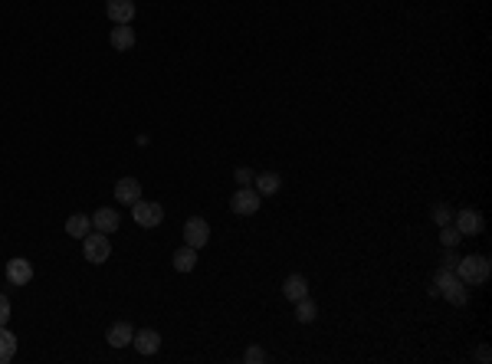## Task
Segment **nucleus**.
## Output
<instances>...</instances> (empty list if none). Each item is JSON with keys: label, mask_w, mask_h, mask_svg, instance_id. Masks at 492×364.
<instances>
[{"label": "nucleus", "mask_w": 492, "mask_h": 364, "mask_svg": "<svg viewBox=\"0 0 492 364\" xmlns=\"http://www.w3.org/2000/svg\"><path fill=\"white\" fill-rule=\"evenodd\" d=\"M131 217H135V224L138 226H158L161 220H164V210H161V204H151V201H135L131 204Z\"/></svg>", "instance_id": "nucleus-5"}, {"label": "nucleus", "mask_w": 492, "mask_h": 364, "mask_svg": "<svg viewBox=\"0 0 492 364\" xmlns=\"http://www.w3.org/2000/svg\"><path fill=\"white\" fill-rule=\"evenodd\" d=\"M456 263H460V256H456L453 249H447V253H443V269H453Z\"/></svg>", "instance_id": "nucleus-26"}, {"label": "nucleus", "mask_w": 492, "mask_h": 364, "mask_svg": "<svg viewBox=\"0 0 492 364\" xmlns=\"http://www.w3.org/2000/svg\"><path fill=\"white\" fill-rule=\"evenodd\" d=\"M108 43H112V50H118V53H129L131 46H135V30H131L129 23H115Z\"/></svg>", "instance_id": "nucleus-12"}, {"label": "nucleus", "mask_w": 492, "mask_h": 364, "mask_svg": "<svg viewBox=\"0 0 492 364\" xmlns=\"http://www.w3.org/2000/svg\"><path fill=\"white\" fill-rule=\"evenodd\" d=\"M456 230H460L463 236H479L482 230H486V220H482L479 210L466 207V210H460V214H456Z\"/></svg>", "instance_id": "nucleus-7"}, {"label": "nucleus", "mask_w": 492, "mask_h": 364, "mask_svg": "<svg viewBox=\"0 0 492 364\" xmlns=\"http://www.w3.org/2000/svg\"><path fill=\"white\" fill-rule=\"evenodd\" d=\"M7 279H10L13 286H27L33 279V266L23 256H13L10 263H7Z\"/></svg>", "instance_id": "nucleus-10"}, {"label": "nucleus", "mask_w": 492, "mask_h": 364, "mask_svg": "<svg viewBox=\"0 0 492 364\" xmlns=\"http://www.w3.org/2000/svg\"><path fill=\"white\" fill-rule=\"evenodd\" d=\"M184 243L194 249H201L210 243V224L203 220V217H191L187 224H184Z\"/></svg>", "instance_id": "nucleus-4"}, {"label": "nucleus", "mask_w": 492, "mask_h": 364, "mask_svg": "<svg viewBox=\"0 0 492 364\" xmlns=\"http://www.w3.org/2000/svg\"><path fill=\"white\" fill-rule=\"evenodd\" d=\"M115 201L118 204H135V201H141V184L135 181V177H122V181L115 184Z\"/></svg>", "instance_id": "nucleus-11"}, {"label": "nucleus", "mask_w": 492, "mask_h": 364, "mask_svg": "<svg viewBox=\"0 0 492 364\" xmlns=\"http://www.w3.org/2000/svg\"><path fill=\"white\" fill-rule=\"evenodd\" d=\"M282 187V177H279L276 171H266V174H259L256 181H253V191L259 194V197H273V194Z\"/></svg>", "instance_id": "nucleus-15"}, {"label": "nucleus", "mask_w": 492, "mask_h": 364, "mask_svg": "<svg viewBox=\"0 0 492 364\" xmlns=\"http://www.w3.org/2000/svg\"><path fill=\"white\" fill-rule=\"evenodd\" d=\"M131 344H135V351H138V354H158V348H161V335L154 332V328H141V332H135Z\"/></svg>", "instance_id": "nucleus-9"}, {"label": "nucleus", "mask_w": 492, "mask_h": 364, "mask_svg": "<svg viewBox=\"0 0 492 364\" xmlns=\"http://www.w3.org/2000/svg\"><path fill=\"white\" fill-rule=\"evenodd\" d=\"M315 315H319V309H315V302H312L309 296L296 302V319H299V321H305V325H309V321H315Z\"/></svg>", "instance_id": "nucleus-20"}, {"label": "nucleus", "mask_w": 492, "mask_h": 364, "mask_svg": "<svg viewBox=\"0 0 492 364\" xmlns=\"http://www.w3.org/2000/svg\"><path fill=\"white\" fill-rule=\"evenodd\" d=\"M230 210L240 217H249L259 210V194L253 187H236V194L230 197Z\"/></svg>", "instance_id": "nucleus-6"}, {"label": "nucleus", "mask_w": 492, "mask_h": 364, "mask_svg": "<svg viewBox=\"0 0 492 364\" xmlns=\"http://www.w3.org/2000/svg\"><path fill=\"white\" fill-rule=\"evenodd\" d=\"M118 224H122V217H118V210H112V207H102V210L92 214V226H96L99 233H115Z\"/></svg>", "instance_id": "nucleus-13"}, {"label": "nucleus", "mask_w": 492, "mask_h": 364, "mask_svg": "<svg viewBox=\"0 0 492 364\" xmlns=\"http://www.w3.org/2000/svg\"><path fill=\"white\" fill-rule=\"evenodd\" d=\"M243 361H249V364H259V361H269V354L263 351V348H249V351L243 354Z\"/></svg>", "instance_id": "nucleus-23"}, {"label": "nucleus", "mask_w": 492, "mask_h": 364, "mask_svg": "<svg viewBox=\"0 0 492 364\" xmlns=\"http://www.w3.org/2000/svg\"><path fill=\"white\" fill-rule=\"evenodd\" d=\"M82 253H86L89 263H106L112 256V243H108V233H86L82 236Z\"/></svg>", "instance_id": "nucleus-3"}, {"label": "nucleus", "mask_w": 492, "mask_h": 364, "mask_svg": "<svg viewBox=\"0 0 492 364\" xmlns=\"http://www.w3.org/2000/svg\"><path fill=\"white\" fill-rule=\"evenodd\" d=\"M463 240V233L456 230V226H440V243H443V249H456V243Z\"/></svg>", "instance_id": "nucleus-21"}, {"label": "nucleus", "mask_w": 492, "mask_h": 364, "mask_svg": "<svg viewBox=\"0 0 492 364\" xmlns=\"http://www.w3.org/2000/svg\"><path fill=\"white\" fill-rule=\"evenodd\" d=\"M282 296H286L289 302L305 299V296H309V279L299 276V272H292V276L282 282Z\"/></svg>", "instance_id": "nucleus-14"}, {"label": "nucleus", "mask_w": 492, "mask_h": 364, "mask_svg": "<svg viewBox=\"0 0 492 364\" xmlns=\"http://www.w3.org/2000/svg\"><path fill=\"white\" fill-rule=\"evenodd\" d=\"M453 272L466 282V286H482V282H489V272H492V263L489 256H482V253H472V256H463Z\"/></svg>", "instance_id": "nucleus-1"}, {"label": "nucleus", "mask_w": 492, "mask_h": 364, "mask_svg": "<svg viewBox=\"0 0 492 364\" xmlns=\"http://www.w3.org/2000/svg\"><path fill=\"white\" fill-rule=\"evenodd\" d=\"M7 321H10V299L0 296V325H7Z\"/></svg>", "instance_id": "nucleus-24"}, {"label": "nucleus", "mask_w": 492, "mask_h": 364, "mask_svg": "<svg viewBox=\"0 0 492 364\" xmlns=\"http://www.w3.org/2000/svg\"><path fill=\"white\" fill-rule=\"evenodd\" d=\"M17 354V335L7 332V325H0V364H10Z\"/></svg>", "instance_id": "nucleus-17"}, {"label": "nucleus", "mask_w": 492, "mask_h": 364, "mask_svg": "<svg viewBox=\"0 0 492 364\" xmlns=\"http://www.w3.org/2000/svg\"><path fill=\"white\" fill-rule=\"evenodd\" d=\"M433 220H437L440 226H447L449 220H453V210H449L447 204H437V207H433Z\"/></svg>", "instance_id": "nucleus-22"}, {"label": "nucleus", "mask_w": 492, "mask_h": 364, "mask_svg": "<svg viewBox=\"0 0 492 364\" xmlns=\"http://www.w3.org/2000/svg\"><path fill=\"white\" fill-rule=\"evenodd\" d=\"M489 358H492V354H489V348H486V344H482L479 351H476V361H482V364H489Z\"/></svg>", "instance_id": "nucleus-27"}, {"label": "nucleus", "mask_w": 492, "mask_h": 364, "mask_svg": "<svg viewBox=\"0 0 492 364\" xmlns=\"http://www.w3.org/2000/svg\"><path fill=\"white\" fill-rule=\"evenodd\" d=\"M233 177H236V184H243V187H246V184L253 181V171H249V168H236Z\"/></svg>", "instance_id": "nucleus-25"}, {"label": "nucleus", "mask_w": 492, "mask_h": 364, "mask_svg": "<svg viewBox=\"0 0 492 364\" xmlns=\"http://www.w3.org/2000/svg\"><path fill=\"white\" fill-rule=\"evenodd\" d=\"M171 263H174V269H178V272H191V269L197 266V249L184 243V247L178 249V253H174Z\"/></svg>", "instance_id": "nucleus-18"}, {"label": "nucleus", "mask_w": 492, "mask_h": 364, "mask_svg": "<svg viewBox=\"0 0 492 364\" xmlns=\"http://www.w3.org/2000/svg\"><path fill=\"white\" fill-rule=\"evenodd\" d=\"M437 292L449 305H466L470 302V289H466V282H463L453 269H440L437 272Z\"/></svg>", "instance_id": "nucleus-2"}, {"label": "nucleus", "mask_w": 492, "mask_h": 364, "mask_svg": "<svg viewBox=\"0 0 492 364\" xmlns=\"http://www.w3.org/2000/svg\"><path fill=\"white\" fill-rule=\"evenodd\" d=\"M106 13L112 23H131L135 20V0H106Z\"/></svg>", "instance_id": "nucleus-8"}, {"label": "nucleus", "mask_w": 492, "mask_h": 364, "mask_svg": "<svg viewBox=\"0 0 492 364\" xmlns=\"http://www.w3.org/2000/svg\"><path fill=\"white\" fill-rule=\"evenodd\" d=\"M89 230H92V217L73 214V217H69V220H66V233H69V236H75V240H79V236H86Z\"/></svg>", "instance_id": "nucleus-19"}, {"label": "nucleus", "mask_w": 492, "mask_h": 364, "mask_svg": "<svg viewBox=\"0 0 492 364\" xmlns=\"http://www.w3.org/2000/svg\"><path fill=\"white\" fill-rule=\"evenodd\" d=\"M131 338H135V332H131L129 321H115V325L108 328V344H112V348H125V344H131Z\"/></svg>", "instance_id": "nucleus-16"}]
</instances>
